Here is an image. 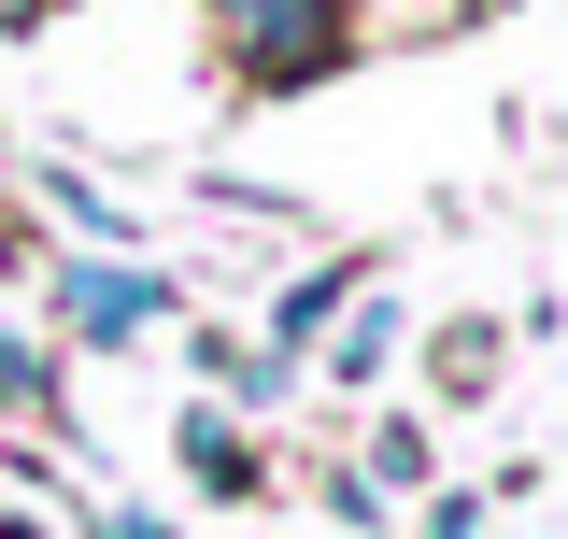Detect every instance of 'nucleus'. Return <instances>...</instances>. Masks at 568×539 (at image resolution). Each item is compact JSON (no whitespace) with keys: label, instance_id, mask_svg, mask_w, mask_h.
I'll return each mask as SVG.
<instances>
[{"label":"nucleus","instance_id":"39448f33","mask_svg":"<svg viewBox=\"0 0 568 539\" xmlns=\"http://www.w3.org/2000/svg\"><path fill=\"white\" fill-rule=\"evenodd\" d=\"M43 14H58V0H14V29H43Z\"/></svg>","mask_w":568,"mask_h":539},{"label":"nucleus","instance_id":"f03ea898","mask_svg":"<svg viewBox=\"0 0 568 539\" xmlns=\"http://www.w3.org/2000/svg\"><path fill=\"white\" fill-rule=\"evenodd\" d=\"M71 327H85V340L156 327V284H142V270H71Z\"/></svg>","mask_w":568,"mask_h":539},{"label":"nucleus","instance_id":"7ed1b4c3","mask_svg":"<svg viewBox=\"0 0 568 539\" xmlns=\"http://www.w3.org/2000/svg\"><path fill=\"white\" fill-rule=\"evenodd\" d=\"M185 469H200V497H256V455L227 426H200V411H185Z\"/></svg>","mask_w":568,"mask_h":539},{"label":"nucleus","instance_id":"20e7f679","mask_svg":"<svg viewBox=\"0 0 568 539\" xmlns=\"http://www.w3.org/2000/svg\"><path fill=\"white\" fill-rule=\"evenodd\" d=\"M384 355H398V313H355V327H342V355H327V369H342V384H369Z\"/></svg>","mask_w":568,"mask_h":539},{"label":"nucleus","instance_id":"f257e3e1","mask_svg":"<svg viewBox=\"0 0 568 539\" xmlns=\"http://www.w3.org/2000/svg\"><path fill=\"white\" fill-rule=\"evenodd\" d=\"M342 14H355V0H213L227 58L256 71V85H298V71H327V58H342Z\"/></svg>","mask_w":568,"mask_h":539}]
</instances>
